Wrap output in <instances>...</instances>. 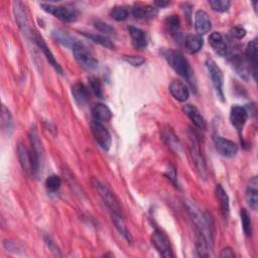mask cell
<instances>
[{"mask_svg": "<svg viewBox=\"0 0 258 258\" xmlns=\"http://www.w3.org/2000/svg\"><path fill=\"white\" fill-rule=\"evenodd\" d=\"M185 207L192 220L194 221L197 231L200 232L206 238L208 243L213 247L215 229L211 216L208 213H203L194 203L189 200L185 201Z\"/></svg>", "mask_w": 258, "mask_h": 258, "instance_id": "6da1fadb", "label": "cell"}, {"mask_svg": "<svg viewBox=\"0 0 258 258\" xmlns=\"http://www.w3.org/2000/svg\"><path fill=\"white\" fill-rule=\"evenodd\" d=\"M162 56L175 72H177L181 77L187 80L188 83L192 85V87H195V85L193 84V71L188 60L181 52L165 50L162 52Z\"/></svg>", "mask_w": 258, "mask_h": 258, "instance_id": "7a4b0ae2", "label": "cell"}, {"mask_svg": "<svg viewBox=\"0 0 258 258\" xmlns=\"http://www.w3.org/2000/svg\"><path fill=\"white\" fill-rule=\"evenodd\" d=\"M92 184H93L95 190L98 192L99 196L101 197L102 201L109 208V210L112 212V214L123 216L121 204H120L119 200L117 199V197L114 195V193L106 185H104L102 182H100L99 180H97L95 178L92 179Z\"/></svg>", "mask_w": 258, "mask_h": 258, "instance_id": "3957f363", "label": "cell"}, {"mask_svg": "<svg viewBox=\"0 0 258 258\" xmlns=\"http://www.w3.org/2000/svg\"><path fill=\"white\" fill-rule=\"evenodd\" d=\"M30 140H31V153L33 158V176H37L41 168L43 167L44 159H45V151L42 144V140L40 139L39 133L36 127H33L30 132Z\"/></svg>", "mask_w": 258, "mask_h": 258, "instance_id": "277c9868", "label": "cell"}, {"mask_svg": "<svg viewBox=\"0 0 258 258\" xmlns=\"http://www.w3.org/2000/svg\"><path fill=\"white\" fill-rule=\"evenodd\" d=\"M190 155L192 157V160L194 162V165L199 173V175L206 179L207 177V167L205 159L201 152L200 142L197 138V135L195 133H190Z\"/></svg>", "mask_w": 258, "mask_h": 258, "instance_id": "5b68a950", "label": "cell"}, {"mask_svg": "<svg viewBox=\"0 0 258 258\" xmlns=\"http://www.w3.org/2000/svg\"><path fill=\"white\" fill-rule=\"evenodd\" d=\"M75 59L84 68L88 70H94L98 67V61L94 58L91 52L81 42H76L72 48Z\"/></svg>", "mask_w": 258, "mask_h": 258, "instance_id": "8992f818", "label": "cell"}, {"mask_svg": "<svg viewBox=\"0 0 258 258\" xmlns=\"http://www.w3.org/2000/svg\"><path fill=\"white\" fill-rule=\"evenodd\" d=\"M41 7L46 13L54 16L55 18L65 23L75 22L79 17V12L73 8L58 7V6L46 5V4H42Z\"/></svg>", "mask_w": 258, "mask_h": 258, "instance_id": "52a82bcc", "label": "cell"}, {"mask_svg": "<svg viewBox=\"0 0 258 258\" xmlns=\"http://www.w3.org/2000/svg\"><path fill=\"white\" fill-rule=\"evenodd\" d=\"M206 68L208 70L209 76L212 80V84L216 90V93L219 97V99L224 102L225 101V96H224V77L221 69L218 67V65L215 63V61L209 59L206 62Z\"/></svg>", "mask_w": 258, "mask_h": 258, "instance_id": "ba28073f", "label": "cell"}, {"mask_svg": "<svg viewBox=\"0 0 258 258\" xmlns=\"http://www.w3.org/2000/svg\"><path fill=\"white\" fill-rule=\"evenodd\" d=\"M91 131L100 147L105 151H108L112 144V138L109 131L104 127V125L101 122L92 120Z\"/></svg>", "mask_w": 258, "mask_h": 258, "instance_id": "9c48e42d", "label": "cell"}, {"mask_svg": "<svg viewBox=\"0 0 258 258\" xmlns=\"http://www.w3.org/2000/svg\"><path fill=\"white\" fill-rule=\"evenodd\" d=\"M151 241H152V244L155 247V249L158 251V253L162 257H165V258L174 257L169 239L166 236V234L163 233L161 230L157 229L152 233Z\"/></svg>", "mask_w": 258, "mask_h": 258, "instance_id": "30bf717a", "label": "cell"}, {"mask_svg": "<svg viewBox=\"0 0 258 258\" xmlns=\"http://www.w3.org/2000/svg\"><path fill=\"white\" fill-rule=\"evenodd\" d=\"M213 141L216 149L221 155L225 157H233L234 155H236L238 151V146L234 141L224 138L219 134L213 135Z\"/></svg>", "mask_w": 258, "mask_h": 258, "instance_id": "8fae6325", "label": "cell"}, {"mask_svg": "<svg viewBox=\"0 0 258 258\" xmlns=\"http://www.w3.org/2000/svg\"><path fill=\"white\" fill-rule=\"evenodd\" d=\"M247 118H248V112L246 108L238 105H235L231 108L230 121H231V124L235 127V129L239 132V134H241L243 127L247 121Z\"/></svg>", "mask_w": 258, "mask_h": 258, "instance_id": "7c38bea8", "label": "cell"}, {"mask_svg": "<svg viewBox=\"0 0 258 258\" xmlns=\"http://www.w3.org/2000/svg\"><path fill=\"white\" fill-rule=\"evenodd\" d=\"M34 39H35V42L37 43V45L39 46V48H40V49L43 51V53L45 54V56H46L47 60L49 61V63H50V64L53 66V68L57 71V73L63 75L64 72H63V69H62L61 65H60L59 62L56 60L55 56L53 55L52 51H51L50 48L48 47V45H47V43L45 42L44 38H43L38 32H35V34H34Z\"/></svg>", "mask_w": 258, "mask_h": 258, "instance_id": "4fadbf2b", "label": "cell"}, {"mask_svg": "<svg viewBox=\"0 0 258 258\" xmlns=\"http://www.w3.org/2000/svg\"><path fill=\"white\" fill-rule=\"evenodd\" d=\"M183 111L190 118V120L193 122V124L197 128H199L201 130L207 129L206 120L204 119V117L202 116V114L200 113L199 109L196 106H194L192 104H187L183 107Z\"/></svg>", "mask_w": 258, "mask_h": 258, "instance_id": "5bb4252c", "label": "cell"}, {"mask_svg": "<svg viewBox=\"0 0 258 258\" xmlns=\"http://www.w3.org/2000/svg\"><path fill=\"white\" fill-rule=\"evenodd\" d=\"M195 29L199 36L208 34L212 29V23L208 14L204 11H198L195 16Z\"/></svg>", "mask_w": 258, "mask_h": 258, "instance_id": "9a60e30c", "label": "cell"}, {"mask_svg": "<svg viewBox=\"0 0 258 258\" xmlns=\"http://www.w3.org/2000/svg\"><path fill=\"white\" fill-rule=\"evenodd\" d=\"M164 28L169 37L173 38L176 42H180L182 40L181 21L177 16L167 17L164 22Z\"/></svg>", "mask_w": 258, "mask_h": 258, "instance_id": "2e32d148", "label": "cell"}, {"mask_svg": "<svg viewBox=\"0 0 258 258\" xmlns=\"http://www.w3.org/2000/svg\"><path fill=\"white\" fill-rule=\"evenodd\" d=\"M209 44L217 55H219L221 57H226L228 55V53H229L228 46H227L223 36L220 33H218V32L212 33L209 37Z\"/></svg>", "mask_w": 258, "mask_h": 258, "instance_id": "e0dca14e", "label": "cell"}, {"mask_svg": "<svg viewBox=\"0 0 258 258\" xmlns=\"http://www.w3.org/2000/svg\"><path fill=\"white\" fill-rule=\"evenodd\" d=\"M230 64L232 65V67L235 70V72L242 79H244L245 81H247L249 79L250 67H249V64H248L247 60L242 58L240 55H234L230 59Z\"/></svg>", "mask_w": 258, "mask_h": 258, "instance_id": "ac0fdd59", "label": "cell"}, {"mask_svg": "<svg viewBox=\"0 0 258 258\" xmlns=\"http://www.w3.org/2000/svg\"><path fill=\"white\" fill-rule=\"evenodd\" d=\"M168 90L171 96L180 102H186L189 99V96H190L189 89L186 86V84L180 80H174L169 84Z\"/></svg>", "mask_w": 258, "mask_h": 258, "instance_id": "d6986e66", "label": "cell"}, {"mask_svg": "<svg viewBox=\"0 0 258 258\" xmlns=\"http://www.w3.org/2000/svg\"><path fill=\"white\" fill-rule=\"evenodd\" d=\"M257 40L254 39L251 41L246 48V57L247 62L250 67V71L252 72L253 79L257 80Z\"/></svg>", "mask_w": 258, "mask_h": 258, "instance_id": "ffe728a7", "label": "cell"}, {"mask_svg": "<svg viewBox=\"0 0 258 258\" xmlns=\"http://www.w3.org/2000/svg\"><path fill=\"white\" fill-rule=\"evenodd\" d=\"M18 154L24 170L28 174L33 175V158L31 149H29L25 144L20 143L18 147Z\"/></svg>", "mask_w": 258, "mask_h": 258, "instance_id": "44dd1931", "label": "cell"}, {"mask_svg": "<svg viewBox=\"0 0 258 258\" xmlns=\"http://www.w3.org/2000/svg\"><path fill=\"white\" fill-rule=\"evenodd\" d=\"M129 35L131 37L132 45L136 50H144L147 47V38L146 35L143 31L134 28V27H129L128 28Z\"/></svg>", "mask_w": 258, "mask_h": 258, "instance_id": "7402d4cb", "label": "cell"}, {"mask_svg": "<svg viewBox=\"0 0 258 258\" xmlns=\"http://www.w3.org/2000/svg\"><path fill=\"white\" fill-rule=\"evenodd\" d=\"M157 14V9L146 5H136L132 9V15L138 20H150L155 18Z\"/></svg>", "mask_w": 258, "mask_h": 258, "instance_id": "603a6c76", "label": "cell"}, {"mask_svg": "<svg viewBox=\"0 0 258 258\" xmlns=\"http://www.w3.org/2000/svg\"><path fill=\"white\" fill-rule=\"evenodd\" d=\"M72 95L79 106H84L89 101V91L82 83H76L72 86Z\"/></svg>", "mask_w": 258, "mask_h": 258, "instance_id": "cb8c5ba5", "label": "cell"}, {"mask_svg": "<svg viewBox=\"0 0 258 258\" xmlns=\"http://www.w3.org/2000/svg\"><path fill=\"white\" fill-rule=\"evenodd\" d=\"M91 113H92L93 120L101 122V123L104 121L105 122L109 121L112 118L111 110L109 109L108 106H106L105 104H102V103H98V104L94 105Z\"/></svg>", "mask_w": 258, "mask_h": 258, "instance_id": "d4e9b609", "label": "cell"}, {"mask_svg": "<svg viewBox=\"0 0 258 258\" xmlns=\"http://www.w3.org/2000/svg\"><path fill=\"white\" fill-rule=\"evenodd\" d=\"M216 197L219 201L222 215L225 219H227L229 217V213H230L229 197H228V194L226 193V191L224 190V188L221 185L216 186Z\"/></svg>", "mask_w": 258, "mask_h": 258, "instance_id": "484cf974", "label": "cell"}, {"mask_svg": "<svg viewBox=\"0 0 258 258\" xmlns=\"http://www.w3.org/2000/svg\"><path fill=\"white\" fill-rule=\"evenodd\" d=\"M213 247L208 243L206 238L197 231L196 235V252L199 257H210Z\"/></svg>", "mask_w": 258, "mask_h": 258, "instance_id": "4316f807", "label": "cell"}, {"mask_svg": "<svg viewBox=\"0 0 258 258\" xmlns=\"http://www.w3.org/2000/svg\"><path fill=\"white\" fill-rule=\"evenodd\" d=\"M204 46L203 38L199 35H189L185 40V48L190 54H197Z\"/></svg>", "mask_w": 258, "mask_h": 258, "instance_id": "83f0119b", "label": "cell"}, {"mask_svg": "<svg viewBox=\"0 0 258 258\" xmlns=\"http://www.w3.org/2000/svg\"><path fill=\"white\" fill-rule=\"evenodd\" d=\"M246 201L249 207L253 210H257L258 205V197H257V180L256 178H253V180L250 182V186L246 190Z\"/></svg>", "mask_w": 258, "mask_h": 258, "instance_id": "f1b7e54d", "label": "cell"}, {"mask_svg": "<svg viewBox=\"0 0 258 258\" xmlns=\"http://www.w3.org/2000/svg\"><path fill=\"white\" fill-rule=\"evenodd\" d=\"M15 14H16V20L19 24V27L23 32L28 34L29 23H28L26 11L24 10V6L22 3H15Z\"/></svg>", "mask_w": 258, "mask_h": 258, "instance_id": "f546056e", "label": "cell"}, {"mask_svg": "<svg viewBox=\"0 0 258 258\" xmlns=\"http://www.w3.org/2000/svg\"><path fill=\"white\" fill-rule=\"evenodd\" d=\"M113 217V223L116 227V229L118 230V232L123 236V238L128 241V243L132 242V237L131 234L127 228V226L125 225V222L123 220V216H119V215H112Z\"/></svg>", "mask_w": 258, "mask_h": 258, "instance_id": "4dcf8cb0", "label": "cell"}, {"mask_svg": "<svg viewBox=\"0 0 258 258\" xmlns=\"http://www.w3.org/2000/svg\"><path fill=\"white\" fill-rule=\"evenodd\" d=\"M14 121H13V116L11 111L3 105L2 107V128L4 131H10L13 129Z\"/></svg>", "mask_w": 258, "mask_h": 258, "instance_id": "1f68e13d", "label": "cell"}, {"mask_svg": "<svg viewBox=\"0 0 258 258\" xmlns=\"http://www.w3.org/2000/svg\"><path fill=\"white\" fill-rule=\"evenodd\" d=\"M240 217H241V223H242V228L247 237H251L252 235V222L251 218L248 214V212L245 209H242L240 212Z\"/></svg>", "mask_w": 258, "mask_h": 258, "instance_id": "d6a6232c", "label": "cell"}, {"mask_svg": "<svg viewBox=\"0 0 258 258\" xmlns=\"http://www.w3.org/2000/svg\"><path fill=\"white\" fill-rule=\"evenodd\" d=\"M86 38L92 40L93 42L101 45L102 47H105L107 49H110V50H114L115 46L114 44L112 43V41L110 39H108L107 37H104V36H99V35H87V34H83Z\"/></svg>", "mask_w": 258, "mask_h": 258, "instance_id": "836d02e7", "label": "cell"}, {"mask_svg": "<svg viewBox=\"0 0 258 258\" xmlns=\"http://www.w3.org/2000/svg\"><path fill=\"white\" fill-rule=\"evenodd\" d=\"M53 36H54V38L58 41V42H60L61 44H63L64 46H66V47H69V48H73V46L75 45V43L77 42V40H74V39H72L69 35H67L66 33H64V32H60V31H55L54 33H53Z\"/></svg>", "mask_w": 258, "mask_h": 258, "instance_id": "e575fe53", "label": "cell"}, {"mask_svg": "<svg viewBox=\"0 0 258 258\" xmlns=\"http://www.w3.org/2000/svg\"><path fill=\"white\" fill-rule=\"evenodd\" d=\"M209 5L217 13H226L231 7V3L228 0H210Z\"/></svg>", "mask_w": 258, "mask_h": 258, "instance_id": "d590c367", "label": "cell"}, {"mask_svg": "<svg viewBox=\"0 0 258 258\" xmlns=\"http://www.w3.org/2000/svg\"><path fill=\"white\" fill-rule=\"evenodd\" d=\"M129 16L128 11L124 7H114L110 12V17L116 22H123Z\"/></svg>", "mask_w": 258, "mask_h": 258, "instance_id": "8d00e7d4", "label": "cell"}, {"mask_svg": "<svg viewBox=\"0 0 258 258\" xmlns=\"http://www.w3.org/2000/svg\"><path fill=\"white\" fill-rule=\"evenodd\" d=\"M61 184H62V181H61V178L59 176H56V175H53L51 177H49L46 181V188L48 191L52 192V193H55L57 192L60 187H61Z\"/></svg>", "mask_w": 258, "mask_h": 258, "instance_id": "74e56055", "label": "cell"}, {"mask_svg": "<svg viewBox=\"0 0 258 258\" xmlns=\"http://www.w3.org/2000/svg\"><path fill=\"white\" fill-rule=\"evenodd\" d=\"M89 86L91 91L98 97V98H103V89H102V84L99 79L95 77H91L89 79Z\"/></svg>", "mask_w": 258, "mask_h": 258, "instance_id": "f35d334b", "label": "cell"}, {"mask_svg": "<svg viewBox=\"0 0 258 258\" xmlns=\"http://www.w3.org/2000/svg\"><path fill=\"white\" fill-rule=\"evenodd\" d=\"M123 60L133 67H140L145 63V60L139 56H123Z\"/></svg>", "mask_w": 258, "mask_h": 258, "instance_id": "ab89813d", "label": "cell"}, {"mask_svg": "<svg viewBox=\"0 0 258 258\" xmlns=\"http://www.w3.org/2000/svg\"><path fill=\"white\" fill-rule=\"evenodd\" d=\"M94 26H95V28H96L98 31H100V32H102V33H105V34H114V33H115V30H114L111 26H109L108 24H106V23H104V22L96 21V22L94 23Z\"/></svg>", "mask_w": 258, "mask_h": 258, "instance_id": "60d3db41", "label": "cell"}, {"mask_svg": "<svg viewBox=\"0 0 258 258\" xmlns=\"http://www.w3.org/2000/svg\"><path fill=\"white\" fill-rule=\"evenodd\" d=\"M230 33H231L233 38L238 39V40H241V39H243L246 36L245 29H243L241 27H234L233 29H231Z\"/></svg>", "mask_w": 258, "mask_h": 258, "instance_id": "b9f144b4", "label": "cell"}, {"mask_svg": "<svg viewBox=\"0 0 258 258\" xmlns=\"http://www.w3.org/2000/svg\"><path fill=\"white\" fill-rule=\"evenodd\" d=\"M220 256L221 257H231V258H233V257H235V253L231 248H225V249L222 250Z\"/></svg>", "mask_w": 258, "mask_h": 258, "instance_id": "7bdbcfd3", "label": "cell"}, {"mask_svg": "<svg viewBox=\"0 0 258 258\" xmlns=\"http://www.w3.org/2000/svg\"><path fill=\"white\" fill-rule=\"evenodd\" d=\"M166 176L168 177V179L173 182V183H175V180H176V169L174 168V167H170L169 166V168L167 169V174H166Z\"/></svg>", "mask_w": 258, "mask_h": 258, "instance_id": "ee69618b", "label": "cell"}, {"mask_svg": "<svg viewBox=\"0 0 258 258\" xmlns=\"http://www.w3.org/2000/svg\"><path fill=\"white\" fill-rule=\"evenodd\" d=\"M169 5L168 2H154V6L158 9H163Z\"/></svg>", "mask_w": 258, "mask_h": 258, "instance_id": "f6af8a7d", "label": "cell"}]
</instances>
